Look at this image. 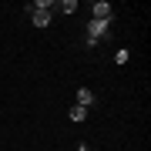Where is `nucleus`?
<instances>
[{
	"mask_svg": "<svg viewBox=\"0 0 151 151\" xmlns=\"http://www.w3.org/2000/svg\"><path fill=\"white\" fill-rule=\"evenodd\" d=\"M114 17V7L108 4V0H97V4L91 7V20H111Z\"/></svg>",
	"mask_w": 151,
	"mask_h": 151,
	"instance_id": "nucleus-1",
	"label": "nucleus"
},
{
	"mask_svg": "<svg viewBox=\"0 0 151 151\" xmlns=\"http://www.w3.org/2000/svg\"><path fill=\"white\" fill-rule=\"evenodd\" d=\"M50 17H54L50 10H34V7H30V20H34V27H47Z\"/></svg>",
	"mask_w": 151,
	"mask_h": 151,
	"instance_id": "nucleus-2",
	"label": "nucleus"
},
{
	"mask_svg": "<svg viewBox=\"0 0 151 151\" xmlns=\"http://www.w3.org/2000/svg\"><path fill=\"white\" fill-rule=\"evenodd\" d=\"M77 104H81V108H91V104H94L91 87H77Z\"/></svg>",
	"mask_w": 151,
	"mask_h": 151,
	"instance_id": "nucleus-3",
	"label": "nucleus"
},
{
	"mask_svg": "<svg viewBox=\"0 0 151 151\" xmlns=\"http://www.w3.org/2000/svg\"><path fill=\"white\" fill-rule=\"evenodd\" d=\"M54 10H60V14H74V10H77V0H54Z\"/></svg>",
	"mask_w": 151,
	"mask_h": 151,
	"instance_id": "nucleus-4",
	"label": "nucleus"
},
{
	"mask_svg": "<svg viewBox=\"0 0 151 151\" xmlns=\"http://www.w3.org/2000/svg\"><path fill=\"white\" fill-rule=\"evenodd\" d=\"M87 118V108H81V104H74V108H70V121H77V124H81Z\"/></svg>",
	"mask_w": 151,
	"mask_h": 151,
	"instance_id": "nucleus-5",
	"label": "nucleus"
},
{
	"mask_svg": "<svg viewBox=\"0 0 151 151\" xmlns=\"http://www.w3.org/2000/svg\"><path fill=\"white\" fill-rule=\"evenodd\" d=\"M77 151H91V148H87V145H77Z\"/></svg>",
	"mask_w": 151,
	"mask_h": 151,
	"instance_id": "nucleus-6",
	"label": "nucleus"
}]
</instances>
